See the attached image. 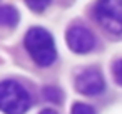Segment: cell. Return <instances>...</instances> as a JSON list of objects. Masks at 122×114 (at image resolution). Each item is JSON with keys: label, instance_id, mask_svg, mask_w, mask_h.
<instances>
[{"label": "cell", "instance_id": "2", "mask_svg": "<svg viewBox=\"0 0 122 114\" xmlns=\"http://www.w3.org/2000/svg\"><path fill=\"white\" fill-rule=\"evenodd\" d=\"M30 107L27 89L17 81L0 82V111L5 114H24Z\"/></svg>", "mask_w": 122, "mask_h": 114}, {"label": "cell", "instance_id": "5", "mask_svg": "<svg viewBox=\"0 0 122 114\" xmlns=\"http://www.w3.org/2000/svg\"><path fill=\"white\" fill-rule=\"evenodd\" d=\"M75 89L84 96H97L105 91V79L95 67L82 71L75 79Z\"/></svg>", "mask_w": 122, "mask_h": 114}, {"label": "cell", "instance_id": "3", "mask_svg": "<svg viewBox=\"0 0 122 114\" xmlns=\"http://www.w3.org/2000/svg\"><path fill=\"white\" fill-rule=\"evenodd\" d=\"M94 15L109 34H122V0H97L94 5Z\"/></svg>", "mask_w": 122, "mask_h": 114}, {"label": "cell", "instance_id": "9", "mask_svg": "<svg viewBox=\"0 0 122 114\" xmlns=\"http://www.w3.org/2000/svg\"><path fill=\"white\" fill-rule=\"evenodd\" d=\"M70 114H95V111H94L92 106H89V104H85V102H75V104L72 106Z\"/></svg>", "mask_w": 122, "mask_h": 114}, {"label": "cell", "instance_id": "10", "mask_svg": "<svg viewBox=\"0 0 122 114\" xmlns=\"http://www.w3.org/2000/svg\"><path fill=\"white\" fill-rule=\"evenodd\" d=\"M112 74H114V79L119 86H122V59L115 60L114 67H112Z\"/></svg>", "mask_w": 122, "mask_h": 114}, {"label": "cell", "instance_id": "11", "mask_svg": "<svg viewBox=\"0 0 122 114\" xmlns=\"http://www.w3.org/2000/svg\"><path fill=\"white\" fill-rule=\"evenodd\" d=\"M39 114H59L57 111H54V109H50V107H47V109H42Z\"/></svg>", "mask_w": 122, "mask_h": 114}, {"label": "cell", "instance_id": "6", "mask_svg": "<svg viewBox=\"0 0 122 114\" xmlns=\"http://www.w3.org/2000/svg\"><path fill=\"white\" fill-rule=\"evenodd\" d=\"M20 20V14L12 5H2L0 7V25L5 27H15Z\"/></svg>", "mask_w": 122, "mask_h": 114}, {"label": "cell", "instance_id": "4", "mask_svg": "<svg viewBox=\"0 0 122 114\" xmlns=\"http://www.w3.org/2000/svg\"><path fill=\"white\" fill-rule=\"evenodd\" d=\"M65 39H67L69 49L75 54H89L95 47V35L92 34L90 29H87L84 25L69 27Z\"/></svg>", "mask_w": 122, "mask_h": 114}, {"label": "cell", "instance_id": "8", "mask_svg": "<svg viewBox=\"0 0 122 114\" xmlns=\"http://www.w3.org/2000/svg\"><path fill=\"white\" fill-rule=\"evenodd\" d=\"M50 2H52V0H25V5H27L32 12L42 14V12L50 5Z\"/></svg>", "mask_w": 122, "mask_h": 114}, {"label": "cell", "instance_id": "7", "mask_svg": "<svg viewBox=\"0 0 122 114\" xmlns=\"http://www.w3.org/2000/svg\"><path fill=\"white\" fill-rule=\"evenodd\" d=\"M44 97L50 102H60L62 101V91L55 86H47V87H44Z\"/></svg>", "mask_w": 122, "mask_h": 114}, {"label": "cell", "instance_id": "1", "mask_svg": "<svg viewBox=\"0 0 122 114\" xmlns=\"http://www.w3.org/2000/svg\"><path fill=\"white\" fill-rule=\"evenodd\" d=\"M25 49L32 60L40 67H50L57 60V49L54 37L44 27H32L27 30L24 39Z\"/></svg>", "mask_w": 122, "mask_h": 114}]
</instances>
